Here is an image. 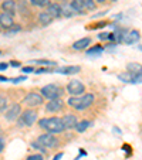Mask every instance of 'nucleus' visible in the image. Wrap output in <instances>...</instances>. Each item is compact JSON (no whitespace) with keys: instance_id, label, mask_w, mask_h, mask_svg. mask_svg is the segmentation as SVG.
<instances>
[{"instance_id":"1","label":"nucleus","mask_w":142,"mask_h":160,"mask_svg":"<svg viewBox=\"0 0 142 160\" xmlns=\"http://www.w3.org/2000/svg\"><path fill=\"white\" fill-rule=\"evenodd\" d=\"M39 126L41 129L47 130V133H61L63 130H66V126L63 123V119L57 118V116H53V118H43L39 121Z\"/></svg>"},{"instance_id":"2","label":"nucleus","mask_w":142,"mask_h":160,"mask_svg":"<svg viewBox=\"0 0 142 160\" xmlns=\"http://www.w3.org/2000/svg\"><path fill=\"white\" fill-rule=\"evenodd\" d=\"M40 92H41L43 98H47V99L53 101V99H58L63 95L64 91L57 84H49V85H45V87H43Z\"/></svg>"},{"instance_id":"3","label":"nucleus","mask_w":142,"mask_h":160,"mask_svg":"<svg viewBox=\"0 0 142 160\" xmlns=\"http://www.w3.org/2000/svg\"><path fill=\"white\" fill-rule=\"evenodd\" d=\"M67 92L73 97H81L85 92V85L80 79H73L67 84Z\"/></svg>"},{"instance_id":"4","label":"nucleus","mask_w":142,"mask_h":160,"mask_svg":"<svg viewBox=\"0 0 142 160\" xmlns=\"http://www.w3.org/2000/svg\"><path fill=\"white\" fill-rule=\"evenodd\" d=\"M37 142L43 146V148H49V149H54L58 146V140L54 135L51 133H44V135H40L37 138Z\"/></svg>"},{"instance_id":"5","label":"nucleus","mask_w":142,"mask_h":160,"mask_svg":"<svg viewBox=\"0 0 142 160\" xmlns=\"http://www.w3.org/2000/svg\"><path fill=\"white\" fill-rule=\"evenodd\" d=\"M36 119H37V112L34 111V109H26L20 115L18 123H20L21 126H31V125L36 122Z\"/></svg>"},{"instance_id":"6","label":"nucleus","mask_w":142,"mask_h":160,"mask_svg":"<svg viewBox=\"0 0 142 160\" xmlns=\"http://www.w3.org/2000/svg\"><path fill=\"white\" fill-rule=\"evenodd\" d=\"M23 103H26L30 108H34V106H40L44 103V98H43L41 94H37V92H30L24 97L23 99Z\"/></svg>"},{"instance_id":"7","label":"nucleus","mask_w":142,"mask_h":160,"mask_svg":"<svg viewBox=\"0 0 142 160\" xmlns=\"http://www.w3.org/2000/svg\"><path fill=\"white\" fill-rule=\"evenodd\" d=\"M20 113H21V106L18 105V103H13V105H10V108L6 111L4 118H6L9 122H13L20 116Z\"/></svg>"},{"instance_id":"8","label":"nucleus","mask_w":142,"mask_h":160,"mask_svg":"<svg viewBox=\"0 0 142 160\" xmlns=\"http://www.w3.org/2000/svg\"><path fill=\"white\" fill-rule=\"evenodd\" d=\"M141 36H139V31L138 30H127L122 37V42L125 44H135V42L139 41Z\"/></svg>"},{"instance_id":"9","label":"nucleus","mask_w":142,"mask_h":160,"mask_svg":"<svg viewBox=\"0 0 142 160\" xmlns=\"http://www.w3.org/2000/svg\"><path fill=\"white\" fill-rule=\"evenodd\" d=\"M63 106H64V102L61 98L53 99L45 105V112H49V113H55V112H60L61 109H63Z\"/></svg>"},{"instance_id":"10","label":"nucleus","mask_w":142,"mask_h":160,"mask_svg":"<svg viewBox=\"0 0 142 160\" xmlns=\"http://www.w3.org/2000/svg\"><path fill=\"white\" fill-rule=\"evenodd\" d=\"M61 119H63V123H64V126H66V129H76L77 123H78L77 116L73 115V113H67V115H64Z\"/></svg>"},{"instance_id":"11","label":"nucleus","mask_w":142,"mask_h":160,"mask_svg":"<svg viewBox=\"0 0 142 160\" xmlns=\"http://www.w3.org/2000/svg\"><path fill=\"white\" fill-rule=\"evenodd\" d=\"M13 24H14L13 16H10L9 13H2V14H0V27L9 30V28L13 27Z\"/></svg>"},{"instance_id":"12","label":"nucleus","mask_w":142,"mask_h":160,"mask_svg":"<svg viewBox=\"0 0 142 160\" xmlns=\"http://www.w3.org/2000/svg\"><path fill=\"white\" fill-rule=\"evenodd\" d=\"M78 65H70V67H63V68H57V70H53V72H58V74H64V75H73V74L80 72Z\"/></svg>"},{"instance_id":"13","label":"nucleus","mask_w":142,"mask_h":160,"mask_svg":"<svg viewBox=\"0 0 142 160\" xmlns=\"http://www.w3.org/2000/svg\"><path fill=\"white\" fill-rule=\"evenodd\" d=\"M47 13H50L53 18H60L63 16V12H61V6L57 3H50L47 6Z\"/></svg>"},{"instance_id":"14","label":"nucleus","mask_w":142,"mask_h":160,"mask_svg":"<svg viewBox=\"0 0 142 160\" xmlns=\"http://www.w3.org/2000/svg\"><path fill=\"white\" fill-rule=\"evenodd\" d=\"M94 103V95L92 94H85L81 97V103H80L78 111H84V109L90 108Z\"/></svg>"},{"instance_id":"15","label":"nucleus","mask_w":142,"mask_h":160,"mask_svg":"<svg viewBox=\"0 0 142 160\" xmlns=\"http://www.w3.org/2000/svg\"><path fill=\"white\" fill-rule=\"evenodd\" d=\"M90 42H91V38L90 37H84V38H80V40H77L76 42L73 44V48L76 50V51H81V50H85L90 45Z\"/></svg>"},{"instance_id":"16","label":"nucleus","mask_w":142,"mask_h":160,"mask_svg":"<svg viewBox=\"0 0 142 160\" xmlns=\"http://www.w3.org/2000/svg\"><path fill=\"white\" fill-rule=\"evenodd\" d=\"M2 9L4 10V13H9L10 16H14V12H16L14 0H4L2 3Z\"/></svg>"},{"instance_id":"17","label":"nucleus","mask_w":142,"mask_h":160,"mask_svg":"<svg viewBox=\"0 0 142 160\" xmlns=\"http://www.w3.org/2000/svg\"><path fill=\"white\" fill-rule=\"evenodd\" d=\"M127 72L132 74V75H141L142 74V65L138 62H129L127 65Z\"/></svg>"},{"instance_id":"18","label":"nucleus","mask_w":142,"mask_h":160,"mask_svg":"<svg viewBox=\"0 0 142 160\" xmlns=\"http://www.w3.org/2000/svg\"><path fill=\"white\" fill-rule=\"evenodd\" d=\"M39 21H40V24H43V26H47V24H50L53 21V17L50 16V13H47V12H41L39 14Z\"/></svg>"},{"instance_id":"19","label":"nucleus","mask_w":142,"mask_h":160,"mask_svg":"<svg viewBox=\"0 0 142 160\" xmlns=\"http://www.w3.org/2000/svg\"><path fill=\"white\" fill-rule=\"evenodd\" d=\"M61 12H63V16H64V17H73L74 14H77V13L74 12V9L71 7V4H70V3H64L63 6H61Z\"/></svg>"},{"instance_id":"20","label":"nucleus","mask_w":142,"mask_h":160,"mask_svg":"<svg viewBox=\"0 0 142 160\" xmlns=\"http://www.w3.org/2000/svg\"><path fill=\"white\" fill-rule=\"evenodd\" d=\"M80 4L82 6L84 10H94L95 9V0H77Z\"/></svg>"},{"instance_id":"21","label":"nucleus","mask_w":142,"mask_h":160,"mask_svg":"<svg viewBox=\"0 0 142 160\" xmlns=\"http://www.w3.org/2000/svg\"><path fill=\"white\" fill-rule=\"evenodd\" d=\"M91 125H92V122H90V121H81V122H78V123H77L76 130L78 133H82V132H85V130H87Z\"/></svg>"},{"instance_id":"22","label":"nucleus","mask_w":142,"mask_h":160,"mask_svg":"<svg viewBox=\"0 0 142 160\" xmlns=\"http://www.w3.org/2000/svg\"><path fill=\"white\" fill-rule=\"evenodd\" d=\"M80 103H81V97H71L68 99V105L74 109H78L80 108Z\"/></svg>"},{"instance_id":"23","label":"nucleus","mask_w":142,"mask_h":160,"mask_svg":"<svg viewBox=\"0 0 142 160\" xmlns=\"http://www.w3.org/2000/svg\"><path fill=\"white\" fill-rule=\"evenodd\" d=\"M104 51V48H103V45H95L94 48H90V50H87V54L88 55H100L101 52Z\"/></svg>"},{"instance_id":"24","label":"nucleus","mask_w":142,"mask_h":160,"mask_svg":"<svg viewBox=\"0 0 142 160\" xmlns=\"http://www.w3.org/2000/svg\"><path fill=\"white\" fill-rule=\"evenodd\" d=\"M118 78L121 79L122 82H132V75L129 72H122L118 75Z\"/></svg>"},{"instance_id":"25","label":"nucleus","mask_w":142,"mask_h":160,"mask_svg":"<svg viewBox=\"0 0 142 160\" xmlns=\"http://www.w3.org/2000/svg\"><path fill=\"white\" fill-rule=\"evenodd\" d=\"M30 2L34 4V6H39V7H45L50 4L49 0H30Z\"/></svg>"},{"instance_id":"26","label":"nucleus","mask_w":142,"mask_h":160,"mask_svg":"<svg viewBox=\"0 0 142 160\" xmlns=\"http://www.w3.org/2000/svg\"><path fill=\"white\" fill-rule=\"evenodd\" d=\"M6 105H7V101L4 97H2L0 95V112H3L4 109H6Z\"/></svg>"},{"instance_id":"27","label":"nucleus","mask_w":142,"mask_h":160,"mask_svg":"<svg viewBox=\"0 0 142 160\" xmlns=\"http://www.w3.org/2000/svg\"><path fill=\"white\" fill-rule=\"evenodd\" d=\"M34 62H37V64H44V65H55L54 61H47V60H37V61H34Z\"/></svg>"},{"instance_id":"28","label":"nucleus","mask_w":142,"mask_h":160,"mask_svg":"<svg viewBox=\"0 0 142 160\" xmlns=\"http://www.w3.org/2000/svg\"><path fill=\"white\" fill-rule=\"evenodd\" d=\"M26 160H43V156L41 154H31V156H29Z\"/></svg>"},{"instance_id":"29","label":"nucleus","mask_w":142,"mask_h":160,"mask_svg":"<svg viewBox=\"0 0 142 160\" xmlns=\"http://www.w3.org/2000/svg\"><path fill=\"white\" fill-rule=\"evenodd\" d=\"M7 67H9V64L7 62H0V71L7 70Z\"/></svg>"},{"instance_id":"30","label":"nucleus","mask_w":142,"mask_h":160,"mask_svg":"<svg viewBox=\"0 0 142 160\" xmlns=\"http://www.w3.org/2000/svg\"><path fill=\"white\" fill-rule=\"evenodd\" d=\"M23 72H34V68H31V67H24V68H23Z\"/></svg>"},{"instance_id":"31","label":"nucleus","mask_w":142,"mask_h":160,"mask_svg":"<svg viewBox=\"0 0 142 160\" xmlns=\"http://www.w3.org/2000/svg\"><path fill=\"white\" fill-rule=\"evenodd\" d=\"M3 149H4V142H3V138H0V153L3 152Z\"/></svg>"},{"instance_id":"32","label":"nucleus","mask_w":142,"mask_h":160,"mask_svg":"<svg viewBox=\"0 0 142 160\" xmlns=\"http://www.w3.org/2000/svg\"><path fill=\"white\" fill-rule=\"evenodd\" d=\"M21 81H24V77H18V78L12 79V82H21Z\"/></svg>"},{"instance_id":"33","label":"nucleus","mask_w":142,"mask_h":160,"mask_svg":"<svg viewBox=\"0 0 142 160\" xmlns=\"http://www.w3.org/2000/svg\"><path fill=\"white\" fill-rule=\"evenodd\" d=\"M63 156H64V153H58L57 156H55V157H54V159H53V160H60V159H61V157H63Z\"/></svg>"},{"instance_id":"34","label":"nucleus","mask_w":142,"mask_h":160,"mask_svg":"<svg viewBox=\"0 0 142 160\" xmlns=\"http://www.w3.org/2000/svg\"><path fill=\"white\" fill-rule=\"evenodd\" d=\"M10 64H12L13 67H20V62H18V61H12Z\"/></svg>"},{"instance_id":"35","label":"nucleus","mask_w":142,"mask_h":160,"mask_svg":"<svg viewBox=\"0 0 142 160\" xmlns=\"http://www.w3.org/2000/svg\"><path fill=\"white\" fill-rule=\"evenodd\" d=\"M0 81H9V79L6 78V77H3V75H0Z\"/></svg>"},{"instance_id":"36","label":"nucleus","mask_w":142,"mask_h":160,"mask_svg":"<svg viewBox=\"0 0 142 160\" xmlns=\"http://www.w3.org/2000/svg\"><path fill=\"white\" fill-rule=\"evenodd\" d=\"M107 0H95V3H105Z\"/></svg>"},{"instance_id":"37","label":"nucleus","mask_w":142,"mask_h":160,"mask_svg":"<svg viewBox=\"0 0 142 160\" xmlns=\"http://www.w3.org/2000/svg\"><path fill=\"white\" fill-rule=\"evenodd\" d=\"M111 2H117V0H111Z\"/></svg>"},{"instance_id":"38","label":"nucleus","mask_w":142,"mask_h":160,"mask_svg":"<svg viewBox=\"0 0 142 160\" xmlns=\"http://www.w3.org/2000/svg\"><path fill=\"white\" fill-rule=\"evenodd\" d=\"M0 30H2V27H0Z\"/></svg>"},{"instance_id":"39","label":"nucleus","mask_w":142,"mask_h":160,"mask_svg":"<svg viewBox=\"0 0 142 160\" xmlns=\"http://www.w3.org/2000/svg\"><path fill=\"white\" fill-rule=\"evenodd\" d=\"M0 54H2V51H0Z\"/></svg>"},{"instance_id":"40","label":"nucleus","mask_w":142,"mask_h":160,"mask_svg":"<svg viewBox=\"0 0 142 160\" xmlns=\"http://www.w3.org/2000/svg\"><path fill=\"white\" fill-rule=\"evenodd\" d=\"M141 132H142V129H141Z\"/></svg>"}]
</instances>
